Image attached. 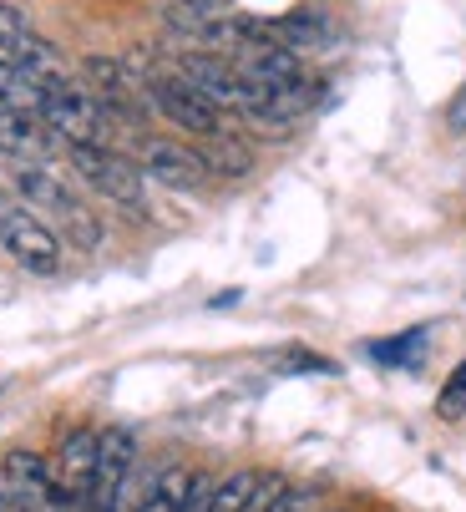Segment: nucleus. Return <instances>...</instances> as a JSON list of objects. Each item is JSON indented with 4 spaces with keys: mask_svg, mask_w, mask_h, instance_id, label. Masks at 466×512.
<instances>
[{
    "mask_svg": "<svg viewBox=\"0 0 466 512\" xmlns=\"http://www.w3.org/2000/svg\"><path fill=\"white\" fill-rule=\"evenodd\" d=\"M11 188L21 193V203L26 208H36L46 224L56 218V229L76 244V249H97L102 244V218L76 198V188L66 183V178H56L46 163H16V173H11Z\"/></svg>",
    "mask_w": 466,
    "mask_h": 512,
    "instance_id": "obj_1",
    "label": "nucleus"
},
{
    "mask_svg": "<svg viewBox=\"0 0 466 512\" xmlns=\"http://www.w3.org/2000/svg\"><path fill=\"white\" fill-rule=\"evenodd\" d=\"M66 158H71L76 178H82L87 188H97L102 198H112L122 208H137V213L147 208V198H142L147 178L127 153L107 148V142H66Z\"/></svg>",
    "mask_w": 466,
    "mask_h": 512,
    "instance_id": "obj_2",
    "label": "nucleus"
},
{
    "mask_svg": "<svg viewBox=\"0 0 466 512\" xmlns=\"http://www.w3.org/2000/svg\"><path fill=\"white\" fill-rule=\"evenodd\" d=\"M0 249L26 274H41V279L61 269V234L26 203H0Z\"/></svg>",
    "mask_w": 466,
    "mask_h": 512,
    "instance_id": "obj_3",
    "label": "nucleus"
},
{
    "mask_svg": "<svg viewBox=\"0 0 466 512\" xmlns=\"http://www.w3.org/2000/svg\"><path fill=\"white\" fill-rule=\"evenodd\" d=\"M82 87L97 97V107L122 122V127H142L147 122V87L137 82V71L117 56H87L82 61Z\"/></svg>",
    "mask_w": 466,
    "mask_h": 512,
    "instance_id": "obj_4",
    "label": "nucleus"
},
{
    "mask_svg": "<svg viewBox=\"0 0 466 512\" xmlns=\"http://www.w3.org/2000/svg\"><path fill=\"white\" fill-rule=\"evenodd\" d=\"M142 87H147V107H152V112L168 117V122H173V127H183V132H193V137H208V132L228 127V122H223V112H218L198 87H188V82L178 77V71H147Z\"/></svg>",
    "mask_w": 466,
    "mask_h": 512,
    "instance_id": "obj_5",
    "label": "nucleus"
},
{
    "mask_svg": "<svg viewBox=\"0 0 466 512\" xmlns=\"http://www.w3.org/2000/svg\"><path fill=\"white\" fill-rule=\"evenodd\" d=\"M137 168H142V178L163 183V188H178V193H198V188H208V178H213L198 148H188V142H173V137H147V132H142V142H137Z\"/></svg>",
    "mask_w": 466,
    "mask_h": 512,
    "instance_id": "obj_6",
    "label": "nucleus"
},
{
    "mask_svg": "<svg viewBox=\"0 0 466 512\" xmlns=\"http://www.w3.org/2000/svg\"><path fill=\"white\" fill-rule=\"evenodd\" d=\"M0 56L21 61L36 82L66 77V61H61V51H56V46L36 31V21H31L21 6H11V0H0Z\"/></svg>",
    "mask_w": 466,
    "mask_h": 512,
    "instance_id": "obj_7",
    "label": "nucleus"
},
{
    "mask_svg": "<svg viewBox=\"0 0 466 512\" xmlns=\"http://www.w3.org/2000/svg\"><path fill=\"white\" fill-rule=\"evenodd\" d=\"M97 426H71L61 436V447L51 457V472H56V487L71 497L76 512H87V492H92V467H97Z\"/></svg>",
    "mask_w": 466,
    "mask_h": 512,
    "instance_id": "obj_8",
    "label": "nucleus"
},
{
    "mask_svg": "<svg viewBox=\"0 0 466 512\" xmlns=\"http://www.w3.org/2000/svg\"><path fill=\"white\" fill-rule=\"evenodd\" d=\"M61 137L46 117L36 112H16V107H0V158L11 163H46L56 158Z\"/></svg>",
    "mask_w": 466,
    "mask_h": 512,
    "instance_id": "obj_9",
    "label": "nucleus"
},
{
    "mask_svg": "<svg viewBox=\"0 0 466 512\" xmlns=\"http://www.w3.org/2000/svg\"><path fill=\"white\" fill-rule=\"evenodd\" d=\"M198 153H203V163H208V173H213V178H244V173L254 168L249 142H244L239 132H233V127L208 132V137L198 142Z\"/></svg>",
    "mask_w": 466,
    "mask_h": 512,
    "instance_id": "obj_10",
    "label": "nucleus"
},
{
    "mask_svg": "<svg viewBox=\"0 0 466 512\" xmlns=\"http://www.w3.org/2000/svg\"><path fill=\"white\" fill-rule=\"evenodd\" d=\"M41 102H46V87L31 77L21 61L0 56V107H16V112H36L41 117Z\"/></svg>",
    "mask_w": 466,
    "mask_h": 512,
    "instance_id": "obj_11",
    "label": "nucleus"
},
{
    "mask_svg": "<svg viewBox=\"0 0 466 512\" xmlns=\"http://www.w3.org/2000/svg\"><path fill=\"white\" fill-rule=\"evenodd\" d=\"M188 487H193V472L188 467H168V472H158V477L147 482V492L137 497L132 512H183Z\"/></svg>",
    "mask_w": 466,
    "mask_h": 512,
    "instance_id": "obj_12",
    "label": "nucleus"
},
{
    "mask_svg": "<svg viewBox=\"0 0 466 512\" xmlns=\"http://www.w3.org/2000/svg\"><path fill=\"white\" fill-rule=\"evenodd\" d=\"M436 416L441 421H461L466 416V365H456V371L446 376V386L436 396Z\"/></svg>",
    "mask_w": 466,
    "mask_h": 512,
    "instance_id": "obj_13",
    "label": "nucleus"
},
{
    "mask_svg": "<svg viewBox=\"0 0 466 512\" xmlns=\"http://www.w3.org/2000/svg\"><path fill=\"white\" fill-rule=\"evenodd\" d=\"M426 340V330H411V335H396L391 345H375V360H406L416 345Z\"/></svg>",
    "mask_w": 466,
    "mask_h": 512,
    "instance_id": "obj_14",
    "label": "nucleus"
},
{
    "mask_svg": "<svg viewBox=\"0 0 466 512\" xmlns=\"http://www.w3.org/2000/svg\"><path fill=\"white\" fill-rule=\"evenodd\" d=\"M173 6H183V11H193V16H223L233 0H173Z\"/></svg>",
    "mask_w": 466,
    "mask_h": 512,
    "instance_id": "obj_15",
    "label": "nucleus"
},
{
    "mask_svg": "<svg viewBox=\"0 0 466 512\" xmlns=\"http://www.w3.org/2000/svg\"><path fill=\"white\" fill-rule=\"evenodd\" d=\"M446 127H451V132H466V87L451 97V107H446Z\"/></svg>",
    "mask_w": 466,
    "mask_h": 512,
    "instance_id": "obj_16",
    "label": "nucleus"
},
{
    "mask_svg": "<svg viewBox=\"0 0 466 512\" xmlns=\"http://www.w3.org/2000/svg\"><path fill=\"white\" fill-rule=\"evenodd\" d=\"M0 512H21V502L6 492V482H0Z\"/></svg>",
    "mask_w": 466,
    "mask_h": 512,
    "instance_id": "obj_17",
    "label": "nucleus"
},
{
    "mask_svg": "<svg viewBox=\"0 0 466 512\" xmlns=\"http://www.w3.org/2000/svg\"><path fill=\"white\" fill-rule=\"evenodd\" d=\"M330 512H345V507H330Z\"/></svg>",
    "mask_w": 466,
    "mask_h": 512,
    "instance_id": "obj_18",
    "label": "nucleus"
}]
</instances>
